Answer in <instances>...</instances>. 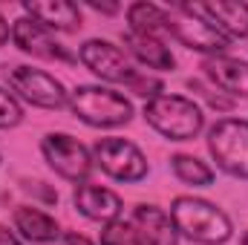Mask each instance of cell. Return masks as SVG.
Returning a JSON list of instances; mask_svg holds the SVG:
<instances>
[{"label": "cell", "mask_w": 248, "mask_h": 245, "mask_svg": "<svg viewBox=\"0 0 248 245\" xmlns=\"http://www.w3.org/2000/svg\"><path fill=\"white\" fill-rule=\"evenodd\" d=\"M187 90L193 92V95H199L214 113H231L234 110V98H228V95H222L219 90H214L211 84H205L202 78H187Z\"/></svg>", "instance_id": "22"}, {"label": "cell", "mask_w": 248, "mask_h": 245, "mask_svg": "<svg viewBox=\"0 0 248 245\" xmlns=\"http://www.w3.org/2000/svg\"><path fill=\"white\" fill-rule=\"evenodd\" d=\"M165 9H168V35L173 41H179L182 46L199 52L202 58L225 55V49L231 46V41L214 23H208L202 15H196L190 3H170Z\"/></svg>", "instance_id": "4"}, {"label": "cell", "mask_w": 248, "mask_h": 245, "mask_svg": "<svg viewBox=\"0 0 248 245\" xmlns=\"http://www.w3.org/2000/svg\"><path fill=\"white\" fill-rule=\"evenodd\" d=\"M141 116L159 136H165L170 141H193L205 130L202 107L187 95L162 92L153 101H144Z\"/></svg>", "instance_id": "3"}, {"label": "cell", "mask_w": 248, "mask_h": 245, "mask_svg": "<svg viewBox=\"0 0 248 245\" xmlns=\"http://www.w3.org/2000/svg\"><path fill=\"white\" fill-rule=\"evenodd\" d=\"M23 190H26V193H32V196H41L46 205H55V202H58V190L46 187V182H38V179H35V182H29V179H26V182H23Z\"/></svg>", "instance_id": "24"}, {"label": "cell", "mask_w": 248, "mask_h": 245, "mask_svg": "<svg viewBox=\"0 0 248 245\" xmlns=\"http://www.w3.org/2000/svg\"><path fill=\"white\" fill-rule=\"evenodd\" d=\"M41 156L49 165V170H55V176L72 184L87 182L95 168L90 147L69 133H46L41 138Z\"/></svg>", "instance_id": "8"}, {"label": "cell", "mask_w": 248, "mask_h": 245, "mask_svg": "<svg viewBox=\"0 0 248 245\" xmlns=\"http://www.w3.org/2000/svg\"><path fill=\"white\" fill-rule=\"evenodd\" d=\"M61 240H63V245H95L90 237H84L81 231H63Z\"/></svg>", "instance_id": "26"}, {"label": "cell", "mask_w": 248, "mask_h": 245, "mask_svg": "<svg viewBox=\"0 0 248 245\" xmlns=\"http://www.w3.org/2000/svg\"><path fill=\"white\" fill-rule=\"evenodd\" d=\"M202 75L214 90H219L228 98H248V61L231 55H211L199 63Z\"/></svg>", "instance_id": "12"}, {"label": "cell", "mask_w": 248, "mask_h": 245, "mask_svg": "<svg viewBox=\"0 0 248 245\" xmlns=\"http://www.w3.org/2000/svg\"><path fill=\"white\" fill-rule=\"evenodd\" d=\"M23 15L32 17L35 23H41L49 32H78L84 26V15L78 9V3L72 0H26L23 3Z\"/></svg>", "instance_id": "14"}, {"label": "cell", "mask_w": 248, "mask_h": 245, "mask_svg": "<svg viewBox=\"0 0 248 245\" xmlns=\"http://www.w3.org/2000/svg\"><path fill=\"white\" fill-rule=\"evenodd\" d=\"M240 245H248V231L243 234V240H240Z\"/></svg>", "instance_id": "29"}, {"label": "cell", "mask_w": 248, "mask_h": 245, "mask_svg": "<svg viewBox=\"0 0 248 245\" xmlns=\"http://www.w3.org/2000/svg\"><path fill=\"white\" fill-rule=\"evenodd\" d=\"M98 245H147V243L127 219H113V222L101 225Z\"/></svg>", "instance_id": "20"}, {"label": "cell", "mask_w": 248, "mask_h": 245, "mask_svg": "<svg viewBox=\"0 0 248 245\" xmlns=\"http://www.w3.org/2000/svg\"><path fill=\"white\" fill-rule=\"evenodd\" d=\"M78 63L84 69H90L98 81H107V84H127L130 75L136 72L133 61L127 58L122 46L104 41V38H90L78 46Z\"/></svg>", "instance_id": "9"}, {"label": "cell", "mask_w": 248, "mask_h": 245, "mask_svg": "<svg viewBox=\"0 0 248 245\" xmlns=\"http://www.w3.org/2000/svg\"><path fill=\"white\" fill-rule=\"evenodd\" d=\"M196 15L214 23L228 41H248V3L243 0H202L190 3Z\"/></svg>", "instance_id": "13"}, {"label": "cell", "mask_w": 248, "mask_h": 245, "mask_svg": "<svg viewBox=\"0 0 248 245\" xmlns=\"http://www.w3.org/2000/svg\"><path fill=\"white\" fill-rule=\"evenodd\" d=\"M127 222L144 237L147 245H179V234L170 222V214L159 205H147V202L136 205L130 211Z\"/></svg>", "instance_id": "17"}, {"label": "cell", "mask_w": 248, "mask_h": 245, "mask_svg": "<svg viewBox=\"0 0 248 245\" xmlns=\"http://www.w3.org/2000/svg\"><path fill=\"white\" fill-rule=\"evenodd\" d=\"M0 245H23V240L9 225H0Z\"/></svg>", "instance_id": "27"}, {"label": "cell", "mask_w": 248, "mask_h": 245, "mask_svg": "<svg viewBox=\"0 0 248 245\" xmlns=\"http://www.w3.org/2000/svg\"><path fill=\"white\" fill-rule=\"evenodd\" d=\"M87 9H93V12H98V15H110V17L122 12L119 3H98V0H87Z\"/></svg>", "instance_id": "25"}, {"label": "cell", "mask_w": 248, "mask_h": 245, "mask_svg": "<svg viewBox=\"0 0 248 245\" xmlns=\"http://www.w3.org/2000/svg\"><path fill=\"white\" fill-rule=\"evenodd\" d=\"M12 44L23 52V55H32V58H41V61L49 63H75L78 58L55 41V35L49 29H44L41 23H35L32 17H17L12 20Z\"/></svg>", "instance_id": "10"}, {"label": "cell", "mask_w": 248, "mask_h": 245, "mask_svg": "<svg viewBox=\"0 0 248 245\" xmlns=\"http://www.w3.org/2000/svg\"><path fill=\"white\" fill-rule=\"evenodd\" d=\"M170 222L179 234V240L196 245H225L231 243L234 237V222L231 216L202 199V196H193V193H182V196H173L170 199Z\"/></svg>", "instance_id": "1"}, {"label": "cell", "mask_w": 248, "mask_h": 245, "mask_svg": "<svg viewBox=\"0 0 248 245\" xmlns=\"http://www.w3.org/2000/svg\"><path fill=\"white\" fill-rule=\"evenodd\" d=\"M208 153L234 179H248V119H219L208 130Z\"/></svg>", "instance_id": "7"}, {"label": "cell", "mask_w": 248, "mask_h": 245, "mask_svg": "<svg viewBox=\"0 0 248 245\" xmlns=\"http://www.w3.org/2000/svg\"><path fill=\"white\" fill-rule=\"evenodd\" d=\"M12 225L20 234V240L32 245H49L61 240V225L52 214L35 208V205H17L12 208Z\"/></svg>", "instance_id": "16"}, {"label": "cell", "mask_w": 248, "mask_h": 245, "mask_svg": "<svg viewBox=\"0 0 248 245\" xmlns=\"http://www.w3.org/2000/svg\"><path fill=\"white\" fill-rule=\"evenodd\" d=\"M124 87H127V92H133V95H139V98H144V101H153L156 95L165 92L162 78L153 75V72H147V69H136Z\"/></svg>", "instance_id": "21"}, {"label": "cell", "mask_w": 248, "mask_h": 245, "mask_svg": "<svg viewBox=\"0 0 248 245\" xmlns=\"http://www.w3.org/2000/svg\"><path fill=\"white\" fill-rule=\"evenodd\" d=\"M0 162H3V156H0Z\"/></svg>", "instance_id": "30"}, {"label": "cell", "mask_w": 248, "mask_h": 245, "mask_svg": "<svg viewBox=\"0 0 248 245\" xmlns=\"http://www.w3.org/2000/svg\"><path fill=\"white\" fill-rule=\"evenodd\" d=\"M6 84L17 101H26L38 110H63L69 104V92L61 81L38 66L29 63H15L6 69Z\"/></svg>", "instance_id": "5"}, {"label": "cell", "mask_w": 248, "mask_h": 245, "mask_svg": "<svg viewBox=\"0 0 248 245\" xmlns=\"http://www.w3.org/2000/svg\"><path fill=\"white\" fill-rule=\"evenodd\" d=\"M170 170L179 182L190 184V187H208V184H214V176H217L208 162H202L199 156H190V153H173Z\"/></svg>", "instance_id": "19"}, {"label": "cell", "mask_w": 248, "mask_h": 245, "mask_svg": "<svg viewBox=\"0 0 248 245\" xmlns=\"http://www.w3.org/2000/svg\"><path fill=\"white\" fill-rule=\"evenodd\" d=\"M90 153H93L95 168L104 176L116 179V182L136 184L141 179H147V173H150V165H147V156L141 153V147L133 144L130 138H122V136H101V138H95Z\"/></svg>", "instance_id": "6"}, {"label": "cell", "mask_w": 248, "mask_h": 245, "mask_svg": "<svg viewBox=\"0 0 248 245\" xmlns=\"http://www.w3.org/2000/svg\"><path fill=\"white\" fill-rule=\"evenodd\" d=\"M122 44L127 58L147 66V72H170L176 66V58H173L168 41H162V38H150V35H139V32L124 29Z\"/></svg>", "instance_id": "15"}, {"label": "cell", "mask_w": 248, "mask_h": 245, "mask_svg": "<svg viewBox=\"0 0 248 245\" xmlns=\"http://www.w3.org/2000/svg\"><path fill=\"white\" fill-rule=\"evenodd\" d=\"M66 107L78 122L95 127V130H116V127H127L133 122L130 98L119 90H110L101 84H78L69 92Z\"/></svg>", "instance_id": "2"}, {"label": "cell", "mask_w": 248, "mask_h": 245, "mask_svg": "<svg viewBox=\"0 0 248 245\" xmlns=\"http://www.w3.org/2000/svg\"><path fill=\"white\" fill-rule=\"evenodd\" d=\"M9 41H12V23L0 15V46H6Z\"/></svg>", "instance_id": "28"}, {"label": "cell", "mask_w": 248, "mask_h": 245, "mask_svg": "<svg viewBox=\"0 0 248 245\" xmlns=\"http://www.w3.org/2000/svg\"><path fill=\"white\" fill-rule=\"evenodd\" d=\"M72 205L81 216H87L90 222H113V219H122V211H124V202L122 196L104 184H95V182H81L75 184L72 190Z\"/></svg>", "instance_id": "11"}, {"label": "cell", "mask_w": 248, "mask_h": 245, "mask_svg": "<svg viewBox=\"0 0 248 245\" xmlns=\"http://www.w3.org/2000/svg\"><path fill=\"white\" fill-rule=\"evenodd\" d=\"M23 122V104L0 87V130H15L17 124Z\"/></svg>", "instance_id": "23"}, {"label": "cell", "mask_w": 248, "mask_h": 245, "mask_svg": "<svg viewBox=\"0 0 248 245\" xmlns=\"http://www.w3.org/2000/svg\"><path fill=\"white\" fill-rule=\"evenodd\" d=\"M127 15V29L139 32V35H150V38H162L168 41V9L156 6L150 0H136L124 9Z\"/></svg>", "instance_id": "18"}]
</instances>
